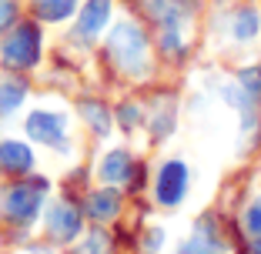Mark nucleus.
Wrapping results in <instances>:
<instances>
[{"label":"nucleus","instance_id":"obj_1","mask_svg":"<svg viewBox=\"0 0 261 254\" xmlns=\"http://www.w3.org/2000/svg\"><path fill=\"white\" fill-rule=\"evenodd\" d=\"M108 54L114 67L127 77H144L151 61H147V37L138 23H117L108 34Z\"/></svg>","mask_w":261,"mask_h":254},{"label":"nucleus","instance_id":"obj_17","mask_svg":"<svg viewBox=\"0 0 261 254\" xmlns=\"http://www.w3.org/2000/svg\"><path fill=\"white\" fill-rule=\"evenodd\" d=\"M81 117L91 124V131L97 134V137H104V134H108L111 117H108V110L100 107V104H94V100H84V104H81Z\"/></svg>","mask_w":261,"mask_h":254},{"label":"nucleus","instance_id":"obj_20","mask_svg":"<svg viewBox=\"0 0 261 254\" xmlns=\"http://www.w3.org/2000/svg\"><path fill=\"white\" fill-rule=\"evenodd\" d=\"M245 228L251 238H261V197H254L251 208L245 211Z\"/></svg>","mask_w":261,"mask_h":254},{"label":"nucleus","instance_id":"obj_2","mask_svg":"<svg viewBox=\"0 0 261 254\" xmlns=\"http://www.w3.org/2000/svg\"><path fill=\"white\" fill-rule=\"evenodd\" d=\"M0 61L10 70H27L40 61V31L37 23H20L0 44Z\"/></svg>","mask_w":261,"mask_h":254},{"label":"nucleus","instance_id":"obj_4","mask_svg":"<svg viewBox=\"0 0 261 254\" xmlns=\"http://www.w3.org/2000/svg\"><path fill=\"white\" fill-rule=\"evenodd\" d=\"M188 194V164L185 161H168L158 171V181H154V197L164 208H177Z\"/></svg>","mask_w":261,"mask_h":254},{"label":"nucleus","instance_id":"obj_9","mask_svg":"<svg viewBox=\"0 0 261 254\" xmlns=\"http://www.w3.org/2000/svg\"><path fill=\"white\" fill-rule=\"evenodd\" d=\"M134 171H138V161H134L127 151H111V154L100 161L97 174H100V181H108V184H124V181L134 177Z\"/></svg>","mask_w":261,"mask_h":254},{"label":"nucleus","instance_id":"obj_24","mask_svg":"<svg viewBox=\"0 0 261 254\" xmlns=\"http://www.w3.org/2000/svg\"><path fill=\"white\" fill-rule=\"evenodd\" d=\"M251 254H261V238H254V241H251Z\"/></svg>","mask_w":261,"mask_h":254},{"label":"nucleus","instance_id":"obj_21","mask_svg":"<svg viewBox=\"0 0 261 254\" xmlns=\"http://www.w3.org/2000/svg\"><path fill=\"white\" fill-rule=\"evenodd\" d=\"M77 254H108V234L94 231L84 247H77Z\"/></svg>","mask_w":261,"mask_h":254},{"label":"nucleus","instance_id":"obj_13","mask_svg":"<svg viewBox=\"0 0 261 254\" xmlns=\"http://www.w3.org/2000/svg\"><path fill=\"white\" fill-rule=\"evenodd\" d=\"M221 94H224V100H228L231 107L241 114V124H245V131H251L254 124H258V104H254L251 97H248L245 91H241L238 84H228V87H221Z\"/></svg>","mask_w":261,"mask_h":254},{"label":"nucleus","instance_id":"obj_22","mask_svg":"<svg viewBox=\"0 0 261 254\" xmlns=\"http://www.w3.org/2000/svg\"><path fill=\"white\" fill-rule=\"evenodd\" d=\"M14 20H17V4L14 0H0V34L10 31Z\"/></svg>","mask_w":261,"mask_h":254},{"label":"nucleus","instance_id":"obj_23","mask_svg":"<svg viewBox=\"0 0 261 254\" xmlns=\"http://www.w3.org/2000/svg\"><path fill=\"white\" fill-rule=\"evenodd\" d=\"M161 241H164V231H161V228H158V231H147V238H144V247H147V254L161 251Z\"/></svg>","mask_w":261,"mask_h":254},{"label":"nucleus","instance_id":"obj_8","mask_svg":"<svg viewBox=\"0 0 261 254\" xmlns=\"http://www.w3.org/2000/svg\"><path fill=\"white\" fill-rule=\"evenodd\" d=\"M111 20V0H87L84 10L77 14V31L81 37H97Z\"/></svg>","mask_w":261,"mask_h":254},{"label":"nucleus","instance_id":"obj_10","mask_svg":"<svg viewBox=\"0 0 261 254\" xmlns=\"http://www.w3.org/2000/svg\"><path fill=\"white\" fill-rule=\"evenodd\" d=\"M154 23H161V27H177V23L185 20L188 14V0H141Z\"/></svg>","mask_w":261,"mask_h":254},{"label":"nucleus","instance_id":"obj_16","mask_svg":"<svg viewBox=\"0 0 261 254\" xmlns=\"http://www.w3.org/2000/svg\"><path fill=\"white\" fill-rule=\"evenodd\" d=\"M74 7H77V0H34L37 17H40V20H50V23L70 17V14H74Z\"/></svg>","mask_w":261,"mask_h":254},{"label":"nucleus","instance_id":"obj_3","mask_svg":"<svg viewBox=\"0 0 261 254\" xmlns=\"http://www.w3.org/2000/svg\"><path fill=\"white\" fill-rule=\"evenodd\" d=\"M40 204H44V181H34V184H17L7 191L4 197V214L14 224H27L40 214Z\"/></svg>","mask_w":261,"mask_h":254},{"label":"nucleus","instance_id":"obj_18","mask_svg":"<svg viewBox=\"0 0 261 254\" xmlns=\"http://www.w3.org/2000/svg\"><path fill=\"white\" fill-rule=\"evenodd\" d=\"M234 84L241 87V91L248 94V97L254 100V104H261V67H245L238 70V80Z\"/></svg>","mask_w":261,"mask_h":254},{"label":"nucleus","instance_id":"obj_11","mask_svg":"<svg viewBox=\"0 0 261 254\" xmlns=\"http://www.w3.org/2000/svg\"><path fill=\"white\" fill-rule=\"evenodd\" d=\"M117 211H121V194L111 191V187H100L87 197V214L94 221H114Z\"/></svg>","mask_w":261,"mask_h":254},{"label":"nucleus","instance_id":"obj_7","mask_svg":"<svg viewBox=\"0 0 261 254\" xmlns=\"http://www.w3.org/2000/svg\"><path fill=\"white\" fill-rule=\"evenodd\" d=\"M177 254H228V251H224L221 238H218L215 224H211V221H201L198 228H194L191 238L177 247Z\"/></svg>","mask_w":261,"mask_h":254},{"label":"nucleus","instance_id":"obj_19","mask_svg":"<svg viewBox=\"0 0 261 254\" xmlns=\"http://www.w3.org/2000/svg\"><path fill=\"white\" fill-rule=\"evenodd\" d=\"M117 121H121V127L124 131H134L141 121H144V114H141V107L138 104H124L121 110H117Z\"/></svg>","mask_w":261,"mask_h":254},{"label":"nucleus","instance_id":"obj_14","mask_svg":"<svg viewBox=\"0 0 261 254\" xmlns=\"http://www.w3.org/2000/svg\"><path fill=\"white\" fill-rule=\"evenodd\" d=\"M261 31V17L254 7H238L231 14V37L234 40H254Z\"/></svg>","mask_w":261,"mask_h":254},{"label":"nucleus","instance_id":"obj_6","mask_svg":"<svg viewBox=\"0 0 261 254\" xmlns=\"http://www.w3.org/2000/svg\"><path fill=\"white\" fill-rule=\"evenodd\" d=\"M47 234H50L57 244H70V241L81 234V214H77L74 204L54 201V204L47 208Z\"/></svg>","mask_w":261,"mask_h":254},{"label":"nucleus","instance_id":"obj_12","mask_svg":"<svg viewBox=\"0 0 261 254\" xmlns=\"http://www.w3.org/2000/svg\"><path fill=\"white\" fill-rule=\"evenodd\" d=\"M0 167H4V171H14V174L31 171L34 167L31 147L20 144V140H4V144H0Z\"/></svg>","mask_w":261,"mask_h":254},{"label":"nucleus","instance_id":"obj_5","mask_svg":"<svg viewBox=\"0 0 261 254\" xmlns=\"http://www.w3.org/2000/svg\"><path fill=\"white\" fill-rule=\"evenodd\" d=\"M27 134H31L34 140H40V144H50L57 147V151H67V134H64V127H67V114H54V110H34L31 117H27Z\"/></svg>","mask_w":261,"mask_h":254},{"label":"nucleus","instance_id":"obj_15","mask_svg":"<svg viewBox=\"0 0 261 254\" xmlns=\"http://www.w3.org/2000/svg\"><path fill=\"white\" fill-rule=\"evenodd\" d=\"M23 97H27V84L23 80H0V117L14 114L17 107L23 104Z\"/></svg>","mask_w":261,"mask_h":254}]
</instances>
